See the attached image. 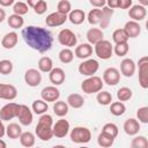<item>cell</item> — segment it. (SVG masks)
Masks as SVG:
<instances>
[{
    "label": "cell",
    "mask_w": 148,
    "mask_h": 148,
    "mask_svg": "<svg viewBox=\"0 0 148 148\" xmlns=\"http://www.w3.org/2000/svg\"><path fill=\"white\" fill-rule=\"evenodd\" d=\"M22 37L28 46L40 53L51 50L53 44V37L50 30L38 25H28L23 28Z\"/></svg>",
    "instance_id": "obj_1"
},
{
    "label": "cell",
    "mask_w": 148,
    "mask_h": 148,
    "mask_svg": "<svg viewBox=\"0 0 148 148\" xmlns=\"http://www.w3.org/2000/svg\"><path fill=\"white\" fill-rule=\"evenodd\" d=\"M52 126H53V119L50 114L44 113L40 116L36 128H35V133L37 135L38 139H40L42 141H49L52 139L53 136V132H52Z\"/></svg>",
    "instance_id": "obj_2"
},
{
    "label": "cell",
    "mask_w": 148,
    "mask_h": 148,
    "mask_svg": "<svg viewBox=\"0 0 148 148\" xmlns=\"http://www.w3.org/2000/svg\"><path fill=\"white\" fill-rule=\"evenodd\" d=\"M103 84L104 83L99 76L92 75L82 81L81 89L86 94H95V92H99L103 89Z\"/></svg>",
    "instance_id": "obj_3"
},
{
    "label": "cell",
    "mask_w": 148,
    "mask_h": 148,
    "mask_svg": "<svg viewBox=\"0 0 148 148\" xmlns=\"http://www.w3.org/2000/svg\"><path fill=\"white\" fill-rule=\"evenodd\" d=\"M91 139V132L83 126H76L71 131V140L75 143H87Z\"/></svg>",
    "instance_id": "obj_4"
},
{
    "label": "cell",
    "mask_w": 148,
    "mask_h": 148,
    "mask_svg": "<svg viewBox=\"0 0 148 148\" xmlns=\"http://www.w3.org/2000/svg\"><path fill=\"white\" fill-rule=\"evenodd\" d=\"M94 51L96 53V56L102 59V60H108L112 57V53H113V45L111 44L110 40H106V39H103L101 40L99 43H97L94 47Z\"/></svg>",
    "instance_id": "obj_5"
},
{
    "label": "cell",
    "mask_w": 148,
    "mask_h": 148,
    "mask_svg": "<svg viewBox=\"0 0 148 148\" xmlns=\"http://www.w3.org/2000/svg\"><path fill=\"white\" fill-rule=\"evenodd\" d=\"M18 111H20V104L14 103V102L7 103L0 109V119L2 121L3 120L9 121L18 116Z\"/></svg>",
    "instance_id": "obj_6"
},
{
    "label": "cell",
    "mask_w": 148,
    "mask_h": 148,
    "mask_svg": "<svg viewBox=\"0 0 148 148\" xmlns=\"http://www.w3.org/2000/svg\"><path fill=\"white\" fill-rule=\"evenodd\" d=\"M99 68V64L96 59H86L79 65V73L84 76H92Z\"/></svg>",
    "instance_id": "obj_7"
},
{
    "label": "cell",
    "mask_w": 148,
    "mask_h": 148,
    "mask_svg": "<svg viewBox=\"0 0 148 148\" xmlns=\"http://www.w3.org/2000/svg\"><path fill=\"white\" fill-rule=\"evenodd\" d=\"M58 42L62 46H67V49H68V47L76 45L77 38H76V35L71 29H62L58 34Z\"/></svg>",
    "instance_id": "obj_8"
},
{
    "label": "cell",
    "mask_w": 148,
    "mask_h": 148,
    "mask_svg": "<svg viewBox=\"0 0 148 148\" xmlns=\"http://www.w3.org/2000/svg\"><path fill=\"white\" fill-rule=\"evenodd\" d=\"M139 66V83L143 89L148 88V57H141L138 61Z\"/></svg>",
    "instance_id": "obj_9"
},
{
    "label": "cell",
    "mask_w": 148,
    "mask_h": 148,
    "mask_svg": "<svg viewBox=\"0 0 148 148\" xmlns=\"http://www.w3.org/2000/svg\"><path fill=\"white\" fill-rule=\"evenodd\" d=\"M102 81L108 86H116L120 81V72L116 67H109L104 71Z\"/></svg>",
    "instance_id": "obj_10"
},
{
    "label": "cell",
    "mask_w": 148,
    "mask_h": 148,
    "mask_svg": "<svg viewBox=\"0 0 148 148\" xmlns=\"http://www.w3.org/2000/svg\"><path fill=\"white\" fill-rule=\"evenodd\" d=\"M24 81L29 87H37L42 82V74L36 68H29L24 73Z\"/></svg>",
    "instance_id": "obj_11"
},
{
    "label": "cell",
    "mask_w": 148,
    "mask_h": 148,
    "mask_svg": "<svg viewBox=\"0 0 148 148\" xmlns=\"http://www.w3.org/2000/svg\"><path fill=\"white\" fill-rule=\"evenodd\" d=\"M69 131V123L66 119H59L56 121V124H53L52 126V132H53V136L56 138H65L68 134Z\"/></svg>",
    "instance_id": "obj_12"
},
{
    "label": "cell",
    "mask_w": 148,
    "mask_h": 148,
    "mask_svg": "<svg viewBox=\"0 0 148 148\" xmlns=\"http://www.w3.org/2000/svg\"><path fill=\"white\" fill-rule=\"evenodd\" d=\"M40 97L44 102H57L58 98L60 97V91L57 87L54 86H49L42 89L40 91Z\"/></svg>",
    "instance_id": "obj_13"
},
{
    "label": "cell",
    "mask_w": 148,
    "mask_h": 148,
    "mask_svg": "<svg viewBox=\"0 0 148 148\" xmlns=\"http://www.w3.org/2000/svg\"><path fill=\"white\" fill-rule=\"evenodd\" d=\"M17 96V89L9 83H0V99L13 101Z\"/></svg>",
    "instance_id": "obj_14"
},
{
    "label": "cell",
    "mask_w": 148,
    "mask_h": 148,
    "mask_svg": "<svg viewBox=\"0 0 148 148\" xmlns=\"http://www.w3.org/2000/svg\"><path fill=\"white\" fill-rule=\"evenodd\" d=\"M67 21V15L60 14L58 12H53L51 14H49L45 18V23L47 27L50 28H54V27H60L65 22Z\"/></svg>",
    "instance_id": "obj_15"
},
{
    "label": "cell",
    "mask_w": 148,
    "mask_h": 148,
    "mask_svg": "<svg viewBox=\"0 0 148 148\" xmlns=\"http://www.w3.org/2000/svg\"><path fill=\"white\" fill-rule=\"evenodd\" d=\"M20 124L23 126H29L32 123V112L30 110V108L25 104H20V111H18V116H17Z\"/></svg>",
    "instance_id": "obj_16"
},
{
    "label": "cell",
    "mask_w": 148,
    "mask_h": 148,
    "mask_svg": "<svg viewBox=\"0 0 148 148\" xmlns=\"http://www.w3.org/2000/svg\"><path fill=\"white\" fill-rule=\"evenodd\" d=\"M146 15H147V9L141 5H132V7L128 9V16L132 18V21L135 22L142 21L145 20Z\"/></svg>",
    "instance_id": "obj_17"
},
{
    "label": "cell",
    "mask_w": 148,
    "mask_h": 148,
    "mask_svg": "<svg viewBox=\"0 0 148 148\" xmlns=\"http://www.w3.org/2000/svg\"><path fill=\"white\" fill-rule=\"evenodd\" d=\"M65 72L62 68L60 67H53L52 71L49 73V79H50V82L56 87V86H60L64 83L65 81Z\"/></svg>",
    "instance_id": "obj_18"
},
{
    "label": "cell",
    "mask_w": 148,
    "mask_h": 148,
    "mask_svg": "<svg viewBox=\"0 0 148 148\" xmlns=\"http://www.w3.org/2000/svg\"><path fill=\"white\" fill-rule=\"evenodd\" d=\"M123 29L126 32L128 38H136L141 34V27H140L139 22H135V21H132V20L126 22L125 27Z\"/></svg>",
    "instance_id": "obj_19"
},
{
    "label": "cell",
    "mask_w": 148,
    "mask_h": 148,
    "mask_svg": "<svg viewBox=\"0 0 148 148\" xmlns=\"http://www.w3.org/2000/svg\"><path fill=\"white\" fill-rule=\"evenodd\" d=\"M87 40H88V44L90 45H96L97 43H99L101 40L104 39V34L102 31V29H98V28H90L88 31H87Z\"/></svg>",
    "instance_id": "obj_20"
},
{
    "label": "cell",
    "mask_w": 148,
    "mask_h": 148,
    "mask_svg": "<svg viewBox=\"0 0 148 148\" xmlns=\"http://www.w3.org/2000/svg\"><path fill=\"white\" fill-rule=\"evenodd\" d=\"M18 42V35L15 32V31H10V32H7L2 39H1V45L3 49H7V50H10V49H14L16 46Z\"/></svg>",
    "instance_id": "obj_21"
},
{
    "label": "cell",
    "mask_w": 148,
    "mask_h": 148,
    "mask_svg": "<svg viewBox=\"0 0 148 148\" xmlns=\"http://www.w3.org/2000/svg\"><path fill=\"white\" fill-rule=\"evenodd\" d=\"M120 73L126 76L131 77L135 73V62L131 58H126L120 62Z\"/></svg>",
    "instance_id": "obj_22"
},
{
    "label": "cell",
    "mask_w": 148,
    "mask_h": 148,
    "mask_svg": "<svg viewBox=\"0 0 148 148\" xmlns=\"http://www.w3.org/2000/svg\"><path fill=\"white\" fill-rule=\"evenodd\" d=\"M123 128L127 135H136L140 131V123L135 118H128L125 120Z\"/></svg>",
    "instance_id": "obj_23"
},
{
    "label": "cell",
    "mask_w": 148,
    "mask_h": 148,
    "mask_svg": "<svg viewBox=\"0 0 148 148\" xmlns=\"http://www.w3.org/2000/svg\"><path fill=\"white\" fill-rule=\"evenodd\" d=\"M74 53L79 59H89V57L92 54V46L88 43H82L75 47Z\"/></svg>",
    "instance_id": "obj_24"
},
{
    "label": "cell",
    "mask_w": 148,
    "mask_h": 148,
    "mask_svg": "<svg viewBox=\"0 0 148 148\" xmlns=\"http://www.w3.org/2000/svg\"><path fill=\"white\" fill-rule=\"evenodd\" d=\"M67 18L69 20V22L72 24L79 25L81 23H83V21L86 20V13L82 9H73L71 10V13L68 14Z\"/></svg>",
    "instance_id": "obj_25"
},
{
    "label": "cell",
    "mask_w": 148,
    "mask_h": 148,
    "mask_svg": "<svg viewBox=\"0 0 148 148\" xmlns=\"http://www.w3.org/2000/svg\"><path fill=\"white\" fill-rule=\"evenodd\" d=\"M20 143L25 147V148H31L35 146V142H36V138H35V134L27 131V132H22V134L20 135Z\"/></svg>",
    "instance_id": "obj_26"
},
{
    "label": "cell",
    "mask_w": 148,
    "mask_h": 148,
    "mask_svg": "<svg viewBox=\"0 0 148 148\" xmlns=\"http://www.w3.org/2000/svg\"><path fill=\"white\" fill-rule=\"evenodd\" d=\"M66 103L68 104V106H72L73 109H80V108H82L83 104H84V98H83L80 94L74 92V94L68 95Z\"/></svg>",
    "instance_id": "obj_27"
},
{
    "label": "cell",
    "mask_w": 148,
    "mask_h": 148,
    "mask_svg": "<svg viewBox=\"0 0 148 148\" xmlns=\"http://www.w3.org/2000/svg\"><path fill=\"white\" fill-rule=\"evenodd\" d=\"M6 134L9 139H18L20 135L22 134V128L18 124L16 123H10L6 127Z\"/></svg>",
    "instance_id": "obj_28"
},
{
    "label": "cell",
    "mask_w": 148,
    "mask_h": 148,
    "mask_svg": "<svg viewBox=\"0 0 148 148\" xmlns=\"http://www.w3.org/2000/svg\"><path fill=\"white\" fill-rule=\"evenodd\" d=\"M102 20H101V23H99V25H101V28L102 29H105V28H108L109 27V24H110V21H111V17H112V15H113V9H111V8H109V7H103L102 9Z\"/></svg>",
    "instance_id": "obj_29"
},
{
    "label": "cell",
    "mask_w": 148,
    "mask_h": 148,
    "mask_svg": "<svg viewBox=\"0 0 148 148\" xmlns=\"http://www.w3.org/2000/svg\"><path fill=\"white\" fill-rule=\"evenodd\" d=\"M53 68V62L50 57H42L38 60V71L43 73H50Z\"/></svg>",
    "instance_id": "obj_30"
},
{
    "label": "cell",
    "mask_w": 148,
    "mask_h": 148,
    "mask_svg": "<svg viewBox=\"0 0 148 148\" xmlns=\"http://www.w3.org/2000/svg\"><path fill=\"white\" fill-rule=\"evenodd\" d=\"M53 112L58 117H65L68 113V104L65 101H57V102H54Z\"/></svg>",
    "instance_id": "obj_31"
},
{
    "label": "cell",
    "mask_w": 148,
    "mask_h": 148,
    "mask_svg": "<svg viewBox=\"0 0 148 148\" xmlns=\"http://www.w3.org/2000/svg\"><path fill=\"white\" fill-rule=\"evenodd\" d=\"M7 23H8V25H9L10 28H13V29H20V28L23 27L24 20H23V17L20 16V15L12 14V15H9V17L7 18Z\"/></svg>",
    "instance_id": "obj_32"
},
{
    "label": "cell",
    "mask_w": 148,
    "mask_h": 148,
    "mask_svg": "<svg viewBox=\"0 0 148 148\" xmlns=\"http://www.w3.org/2000/svg\"><path fill=\"white\" fill-rule=\"evenodd\" d=\"M31 109L32 111L36 113V114H44L47 109H49V105L46 102H44L43 99H36L32 102V105H31Z\"/></svg>",
    "instance_id": "obj_33"
},
{
    "label": "cell",
    "mask_w": 148,
    "mask_h": 148,
    "mask_svg": "<svg viewBox=\"0 0 148 148\" xmlns=\"http://www.w3.org/2000/svg\"><path fill=\"white\" fill-rule=\"evenodd\" d=\"M88 22L89 24L91 25H95V24H99L101 23V20H102V10L98 9V8H94L91 9L89 13H88Z\"/></svg>",
    "instance_id": "obj_34"
},
{
    "label": "cell",
    "mask_w": 148,
    "mask_h": 148,
    "mask_svg": "<svg viewBox=\"0 0 148 148\" xmlns=\"http://www.w3.org/2000/svg\"><path fill=\"white\" fill-rule=\"evenodd\" d=\"M132 95H133V91L132 89H130L128 87H121L118 89L117 91V98L119 102H127L132 98Z\"/></svg>",
    "instance_id": "obj_35"
},
{
    "label": "cell",
    "mask_w": 148,
    "mask_h": 148,
    "mask_svg": "<svg viewBox=\"0 0 148 148\" xmlns=\"http://www.w3.org/2000/svg\"><path fill=\"white\" fill-rule=\"evenodd\" d=\"M96 99L101 105H110L112 103V95L106 90H101L99 92H97Z\"/></svg>",
    "instance_id": "obj_36"
},
{
    "label": "cell",
    "mask_w": 148,
    "mask_h": 148,
    "mask_svg": "<svg viewBox=\"0 0 148 148\" xmlns=\"http://www.w3.org/2000/svg\"><path fill=\"white\" fill-rule=\"evenodd\" d=\"M125 111H126L125 104L121 103V102H119V101L118 102H112L110 104V112H111V114H113L116 117H119V116L124 114Z\"/></svg>",
    "instance_id": "obj_37"
},
{
    "label": "cell",
    "mask_w": 148,
    "mask_h": 148,
    "mask_svg": "<svg viewBox=\"0 0 148 148\" xmlns=\"http://www.w3.org/2000/svg\"><path fill=\"white\" fill-rule=\"evenodd\" d=\"M113 141H114L113 138H111V136H109V135H106V134H104L102 132L97 136V143L102 148H110L113 145Z\"/></svg>",
    "instance_id": "obj_38"
},
{
    "label": "cell",
    "mask_w": 148,
    "mask_h": 148,
    "mask_svg": "<svg viewBox=\"0 0 148 148\" xmlns=\"http://www.w3.org/2000/svg\"><path fill=\"white\" fill-rule=\"evenodd\" d=\"M118 132H119L118 126L116 124H113V123H106L102 128V133H104V134H106V135H109V136H111L113 139L117 138Z\"/></svg>",
    "instance_id": "obj_39"
},
{
    "label": "cell",
    "mask_w": 148,
    "mask_h": 148,
    "mask_svg": "<svg viewBox=\"0 0 148 148\" xmlns=\"http://www.w3.org/2000/svg\"><path fill=\"white\" fill-rule=\"evenodd\" d=\"M73 59H74V53L71 49L65 47L59 52V60L62 64H69L73 61Z\"/></svg>",
    "instance_id": "obj_40"
},
{
    "label": "cell",
    "mask_w": 148,
    "mask_h": 148,
    "mask_svg": "<svg viewBox=\"0 0 148 148\" xmlns=\"http://www.w3.org/2000/svg\"><path fill=\"white\" fill-rule=\"evenodd\" d=\"M112 40L116 44H120V43H127L128 37L126 35V32L124 31V29H116L112 34Z\"/></svg>",
    "instance_id": "obj_41"
},
{
    "label": "cell",
    "mask_w": 148,
    "mask_h": 148,
    "mask_svg": "<svg viewBox=\"0 0 148 148\" xmlns=\"http://www.w3.org/2000/svg\"><path fill=\"white\" fill-rule=\"evenodd\" d=\"M13 12H14V14L22 16V15H25V14L29 12V7H28L27 2L16 1V2L13 5Z\"/></svg>",
    "instance_id": "obj_42"
},
{
    "label": "cell",
    "mask_w": 148,
    "mask_h": 148,
    "mask_svg": "<svg viewBox=\"0 0 148 148\" xmlns=\"http://www.w3.org/2000/svg\"><path fill=\"white\" fill-rule=\"evenodd\" d=\"M72 10V5L68 0H60L57 3V12L64 15H68Z\"/></svg>",
    "instance_id": "obj_43"
},
{
    "label": "cell",
    "mask_w": 148,
    "mask_h": 148,
    "mask_svg": "<svg viewBox=\"0 0 148 148\" xmlns=\"http://www.w3.org/2000/svg\"><path fill=\"white\" fill-rule=\"evenodd\" d=\"M132 148H148V140L143 135H136L132 142H131Z\"/></svg>",
    "instance_id": "obj_44"
},
{
    "label": "cell",
    "mask_w": 148,
    "mask_h": 148,
    "mask_svg": "<svg viewBox=\"0 0 148 148\" xmlns=\"http://www.w3.org/2000/svg\"><path fill=\"white\" fill-rule=\"evenodd\" d=\"M13 71V62L8 59H3L0 60V74L2 75H7L10 74Z\"/></svg>",
    "instance_id": "obj_45"
},
{
    "label": "cell",
    "mask_w": 148,
    "mask_h": 148,
    "mask_svg": "<svg viewBox=\"0 0 148 148\" xmlns=\"http://www.w3.org/2000/svg\"><path fill=\"white\" fill-rule=\"evenodd\" d=\"M130 46L127 43H120V44H116L113 46V52L118 56V57H124L128 53Z\"/></svg>",
    "instance_id": "obj_46"
},
{
    "label": "cell",
    "mask_w": 148,
    "mask_h": 148,
    "mask_svg": "<svg viewBox=\"0 0 148 148\" xmlns=\"http://www.w3.org/2000/svg\"><path fill=\"white\" fill-rule=\"evenodd\" d=\"M136 120L140 123H143V124H147L148 123V106H142V108H139L138 111H136Z\"/></svg>",
    "instance_id": "obj_47"
},
{
    "label": "cell",
    "mask_w": 148,
    "mask_h": 148,
    "mask_svg": "<svg viewBox=\"0 0 148 148\" xmlns=\"http://www.w3.org/2000/svg\"><path fill=\"white\" fill-rule=\"evenodd\" d=\"M32 9H34V12H35L37 15H42V14H44V13L46 12V9H47V3H46V1H44V0H36V3H35V6L32 7Z\"/></svg>",
    "instance_id": "obj_48"
},
{
    "label": "cell",
    "mask_w": 148,
    "mask_h": 148,
    "mask_svg": "<svg viewBox=\"0 0 148 148\" xmlns=\"http://www.w3.org/2000/svg\"><path fill=\"white\" fill-rule=\"evenodd\" d=\"M133 5L132 0H118V8L121 9H128Z\"/></svg>",
    "instance_id": "obj_49"
},
{
    "label": "cell",
    "mask_w": 148,
    "mask_h": 148,
    "mask_svg": "<svg viewBox=\"0 0 148 148\" xmlns=\"http://www.w3.org/2000/svg\"><path fill=\"white\" fill-rule=\"evenodd\" d=\"M89 2H90V5H91L92 7L98 8V9L105 7V5H106V1H105V0H90Z\"/></svg>",
    "instance_id": "obj_50"
},
{
    "label": "cell",
    "mask_w": 148,
    "mask_h": 148,
    "mask_svg": "<svg viewBox=\"0 0 148 148\" xmlns=\"http://www.w3.org/2000/svg\"><path fill=\"white\" fill-rule=\"evenodd\" d=\"M105 6L114 10V8H118V0H108Z\"/></svg>",
    "instance_id": "obj_51"
},
{
    "label": "cell",
    "mask_w": 148,
    "mask_h": 148,
    "mask_svg": "<svg viewBox=\"0 0 148 148\" xmlns=\"http://www.w3.org/2000/svg\"><path fill=\"white\" fill-rule=\"evenodd\" d=\"M14 3H15L14 0H0V6H2V7H9Z\"/></svg>",
    "instance_id": "obj_52"
},
{
    "label": "cell",
    "mask_w": 148,
    "mask_h": 148,
    "mask_svg": "<svg viewBox=\"0 0 148 148\" xmlns=\"http://www.w3.org/2000/svg\"><path fill=\"white\" fill-rule=\"evenodd\" d=\"M5 134H6V127H5L3 123H2V120L0 119V139H1Z\"/></svg>",
    "instance_id": "obj_53"
},
{
    "label": "cell",
    "mask_w": 148,
    "mask_h": 148,
    "mask_svg": "<svg viewBox=\"0 0 148 148\" xmlns=\"http://www.w3.org/2000/svg\"><path fill=\"white\" fill-rule=\"evenodd\" d=\"M5 18H6V12H5V9H2V8L0 7V23L3 22Z\"/></svg>",
    "instance_id": "obj_54"
},
{
    "label": "cell",
    "mask_w": 148,
    "mask_h": 148,
    "mask_svg": "<svg viewBox=\"0 0 148 148\" xmlns=\"http://www.w3.org/2000/svg\"><path fill=\"white\" fill-rule=\"evenodd\" d=\"M0 148H7L6 142H5L3 140H1V139H0Z\"/></svg>",
    "instance_id": "obj_55"
},
{
    "label": "cell",
    "mask_w": 148,
    "mask_h": 148,
    "mask_svg": "<svg viewBox=\"0 0 148 148\" xmlns=\"http://www.w3.org/2000/svg\"><path fill=\"white\" fill-rule=\"evenodd\" d=\"M52 148H66L65 146H62V145H57V146H53Z\"/></svg>",
    "instance_id": "obj_56"
},
{
    "label": "cell",
    "mask_w": 148,
    "mask_h": 148,
    "mask_svg": "<svg viewBox=\"0 0 148 148\" xmlns=\"http://www.w3.org/2000/svg\"><path fill=\"white\" fill-rule=\"evenodd\" d=\"M79 148H89V147H79Z\"/></svg>",
    "instance_id": "obj_57"
},
{
    "label": "cell",
    "mask_w": 148,
    "mask_h": 148,
    "mask_svg": "<svg viewBox=\"0 0 148 148\" xmlns=\"http://www.w3.org/2000/svg\"><path fill=\"white\" fill-rule=\"evenodd\" d=\"M36 148H40V147H36Z\"/></svg>",
    "instance_id": "obj_58"
}]
</instances>
